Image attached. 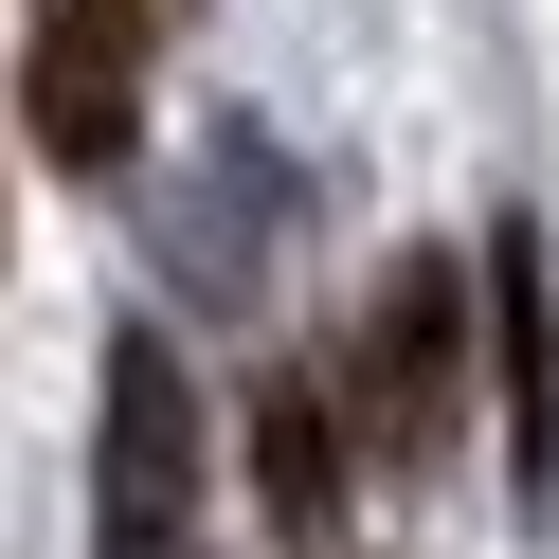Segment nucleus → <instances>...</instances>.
Segmentation results:
<instances>
[{
  "mask_svg": "<svg viewBox=\"0 0 559 559\" xmlns=\"http://www.w3.org/2000/svg\"><path fill=\"white\" fill-rule=\"evenodd\" d=\"M91 542L109 559H199V379L163 325L109 343V433H91Z\"/></svg>",
  "mask_w": 559,
  "mask_h": 559,
  "instance_id": "f257e3e1",
  "label": "nucleus"
},
{
  "mask_svg": "<svg viewBox=\"0 0 559 559\" xmlns=\"http://www.w3.org/2000/svg\"><path fill=\"white\" fill-rule=\"evenodd\" d=\"M343 469H361V451H343V397L289 361V379L253 397V506H271V542H289V559L343 542Z\"/></svg>",
  "mask_w": 559,
  "mask_h": 559,
  "instance_id": "39448f33",
  "label": "nucleus"
},
{
  "mask_svg": "<svg viewBox=\"0 0 559 559\" xmlns=\"http://www.w3.org/2000/svg\"><path fill=\"white\" fill-rule=\"evenodd\" d=\"M163 37H181V0H37V19H19V127H37L55 163H127Z\"/></svg>",
  "mask_w": 559,
  "mask_h": 559,
  "instance_id": "7ed1b4c3",
  "label": "nucleus"
},
{
  "mask_svg": "<svg viewBox=\"0 0 559 559\" xmlns=\"http://www.w3.org/2000/svg\"><path fill=\"white\" fill-rule=\"evenodd\" d=\"M469 289H487V325H506V487L542 506V487H559V289H542V235L506 217Z\"/></svg>",
  "mask_w": 559,
  "mask_h": 559,
  "instance_id": "20e7f679",
  "label": "nucleus"
},
{
  "mask_svg": "<svg viewBox=\"0 0 559 559\" xmlns=\"http://www.w3.org/2000/svg\"><path fill=\"white\" fill-rule=\"evenodd\" d=\"M325 397H343V451H397V469H415V451L469 415V271H451V253H397L379 307H361V361H343Z\"/></svg>",
  "mask_w": 559,
  "mask_h": 559,
  "instance_id": "f03ea898",
  "label": "nucleus"
}]
</instances>
